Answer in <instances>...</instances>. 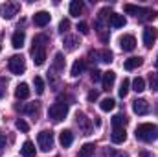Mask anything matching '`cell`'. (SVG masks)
<instances>
[{"instance_id": "16", "label": "cell", "mask_w": 158, "mask_h": 157, "mask_svg": "<svg viewBox=\"0 0 158 157\" xmlns=\"http://www.w3.org/2000/svg\"><path fill=\"white\" fill-rule=\"evenodd\" d=\"M24 41H26V34L22 30H17L13 34V37H11V44H13V48H22L24 46Z\"/></svg>"}, {"instance_id": "21", "label": "cell", "mask_w": 158, "mask_h": 157, "mask_svg": "<svg viewBox=\"0 0 158 157\" xmlns=\"http://www.w3.org/2000/svg\"><path fill=\"white\" fill-rule=\"evenodd\" d=\"M94 150H96V146H94L92 142H86V144H83V146L79 148V152H77L76 157H90L94 154Z\"/></svg>"}, {"instance_id": "2", "label": "cell", "mask_w": 158, "mask_h": 157, "mask_svg": "<svg viewBox=\"0 0 158 157\" xmlns=\"http://www.w3.org/2000/svg\"><path fill=\"white\" fill-rule=\"evenodd\" d=\"M48 41L46 35H37L33 39V48H31V57H33V63L35 65H42L44 59H46V48H44V43Z\"/></svg>"}, {"instance_id": "32", "label": "cell", "mask_w": 158, "mask_h": 157, "mask_svg": "<svg viewBox=\"0 0 158 157\" xmlns=\"http://www.w3.org/2000/svg\"><path fill=\"white\" fill-rule=\"evenodd\" d=\"M33 85H35L37 94H42V92H44V81H42L40 76H35V78H33Z\"/></svg>"}, {"instance_id": "33", "label": "cell", "mask_w": 158, "mask_h": 157, "mask_svg": "<svg viewBox=\"0 0 158 157\" xmlns=\"http://www.w3.org/2000/svg\"><path fill=\"white\" fill-rule=\"evenodd\" d=\"M149 85H151V91L158 92V72H153L149 76Z\"/></svg>"}, {"instance_id": "41", "label": "cell", "mask_w": 158, "mask_h": 157, "mask_svg": "<svg viewBox=\"0 0 158 157\" xmlns=\"http://www.w3.org/2000/svg\"><path fill=\"white\" fill-rule=\"evenodd\" d=\"M138 157H155V155H153L151 152H147V150H143V152H140V154H138Z\"/></svg>"}, {"instance_id": "34", "label": "cell", "mask_w": 158, "mask_h": 157, "mask_svg": "<svg viewBox=\"0 0 158 157\" xmlns=\"http://www.w3.org/2000/svg\"><path fill=\"white\" fill-rule=\"evenodd\" d=\"M15 126H17V129H20V131H24V133H26V131L30 129V126H28V122H26V120H22V118H19V120L15 122Z\"/></svg>"}, {"instance_id": "3", "label": "cell", "mask_w": 158, "mask_h": 157, "mask_svg": "<svg viewBox=\"0 0 158 157\" xmlns=\"http://www.w3.org/2000/svg\"><path fill=\"white\" fill-rule=\"evenodd\" d=\"M68 115V105L63 102H55L50 109H48V117L52 118L53 122H61L64 120V117Z\"/></svg>"}, {"instance_id": "26", "label": "cell", "mask_w": 158, "mask_h": 157, "mask_svg": "<svg viewBox=\"0 0 158 157\" xmlns=\"http://www.w3.org/2000/svg\"><path fill=\"white\" fill-rule=\"evenodd\" d=\"M129 122V118L125 115H114L112 117V128H125Z\"/></svg>"}, {"instance_id": "18", "label": "cell", "mask_w": 158, "mask_h": 157, "mask_svg": "<svg viewBox=\"0 0 158 157\" xmlns=\"http://www.w3.org/2000/svg\"><path fill=\"white\" fill-rule=\"evenodd\" d=\"M15 96H17L19 100H26V98L30 96V87H28V83H20V85H17V89H15Z\"/></svg>"}, {"instance_id": "27", "label": "cell", "mask_w": 158, "mask_h": 157, "mask_svg": "<svg viewBox=\"0 0 158 157\" xmlns=\"http://www.w3.org/2000/svg\"><path fill=\"white\" fill-rule=\"evenodd\" d=\"M129 89H131V79L123 78V81H121V85H119V89H118V94L121 98H125V96L129 94Z\"/></svg>"}, {"instance_id": "42", "label": "cell", "mask_w": 158, "mask_h": 157, "mask_svg": "<svg viewBox=\"0 0 158 157\" xmlns=\"http://www.w3.org/2000/svg\"><path fill=\"white\" fill-rule=\"evenodd\" d=\"M99 37H101V41H103V43H107V41H109V35H107L105 32H99Z\"/></svg>"}, {"instance_id": "31", "label": "cell", "mask_w": 158, "mask_h": 157, "mask_svg": "<svg viewBox=\"0 0 158 157\" xmlns=\"http://www.w3.org/2000/svg\"><path fill=\"white\" fill-rule=\"evenodd\" d=\"M64 46H66V50H76L77 48V37H66L64 39Z\"/></svg>"}, {"instance_id": "25", "label": "cell", "mask_w": 158, "mask_h": 157, "mask_svg": "<svg viewBox=\"0 0 158 157\" xmlns=\"http://www.w3.org/2000/svg\"><path fill=\"white\" fill-rule=\"evenodd\" d=\"M81 11H83V2H81V0L70 2V15H72V17H79Z\"/></svg>"}, {"instance_id": "5", "label": "cell", "mask_w": 158, "mask_h": 157, "mask_svg": "<svg viewBox=\"0 0 158 157\" xmlns=\"http://www.w3.org/2000/svg\"><path fill=\"white\" fill-rule=\"evenodd\" d=\"M7 65H9L11 74H17V76L24 74V70H26V61H24V57H22V56H11Z\"/></svg>"}, {"instance_id": "45", "label": "cell", "mask_w": 158, "mask_h": 157, "mask_svg": "<svg viewBox=\"0 0 158 157\" xmlns=\"http://www.w3.org/2000/svg\"><path fill=\"white\" fill-rule=\"evenodd\" d=\"M0 52H2V46H0Z\"/></svg>"}, {"instance_id": "19", "label": "cell", "mask_w": 158, "mask_h": 157, "mask_svg": "<svg viewBox=\"0 0 158 157\" xmlns=\"http://www.w3.org/2000/svg\"><path fill=\"white\" fill-rule=\"evenodd\" d=\"M20 154H22V157H35V144L31 141H26L20 148Z\"/></svg>"}, {"instance_id": "43", "label": "cell", "mask_w": 158, "mask_h": 157, "mask_svg": "<svg viewBox=\"0 0 158 157\" xmlns=\"http://www.w3.org/2000/svg\"><path fill=\"white\" fill-rule=\"evenodd\" d=\"M4 144H6V137H4V133L0 131V148H2Z\"/></svg>"}, {"instance_id": "28", "label": "cell", "mask_w": 158, "mask_h": 157, "mask_svg": "<svg viewBox=\"0 0 158 157\" xmlns=\"http://www.w3.org/2000/svg\"><path fill=\"white\" fill-rule=\"evenodd\" d=\"M132 91H136V92L145 91V79L143 78H134L132 79Z\"/></svg>"}, {"instance_id": "35", "label": "cell", "mask_w": 158, "mask_h": 157, "mask_svg": "<svg viewBox=\"0 0 158 157\" xmlns=\"http://www.w3.org/2000/svg\"><path fill=\"white\" fill-rule=\"evenodd\" d=\"M68 28H70V20H68V19H63V20L59 22V32H61V34H66Z\"/></svg>"}, {"instance_id": "8", "label": "cell", "mask_w": 158, "mask_h": 157, "mask_svg": "<svg viewBox=\"0 0 158 157\" xmlns=\"http://www.w3.org/2000/svg\"><path fill=\"white\" fill-rule=\"evenodd\" d=\"M76 122H77V126L83 129V135H90L92 133V122H90V118H86L85 113H77L76 115Z\"/></svg>"}, {"instance_id": "14", "label": "cell", "mask_w": 158, "mask_h": 157, "mask_svg": "<svg viewBox=\"0 0 158 157\" xmlns=\"http://www.w3.org/2000/svg\"><path fill=\"white\" fill-rule=\"evenodd\" d=\"M59 142H61V146H63V148L72 146V142H74V133H72L70 129H63V131H61V135H59Z\"/></svg>"}, {"instance_id": "1", "label": "cell", "mask_w": 158, "mask_h": 157, "mask_svg": "<svg viewBox=\"0 0 158 157\" xmlns=\"http://www.w3.org/2000/svg\"><path fill=\"white\" fill-rule=\"evenodd\" d=\"M134 135L142 142H155V141H158V126L156 124H140L136 128Z\"/></svg>"}, {"instance_id": "23", "label": "cell", "mask_w": 158, "mask_h": 157, "mask_svg": "<svg viewBox=\"0 0 158 157\" xmlns=\"http://www.w3.org/2000/svg\"><path fill=\"white\" fill-rule=\"evenodd\" d=\"M83 70H85V59H76L74 65H72V72H70V74H72L74 78H77Z\"/></svg>"}, {"instance_id": "44", "label": "cell", "mask_w": 158, "mask_h": 157, "mask_svg": "<svg viewBox=\"0 0 158 157\" xmlns=\"http://www.w3.org/2000/svg\"><path fill=\"white\" fill-rule=\"evenodd\" d=\"M156 67H158V57H156Z\"/></svg>"}, {"instance_id": "4", "label": "cell", "mask_w": 158, "mask_h": 157, "mask_svg": "<svg viewBox=\"0 0 158 157\" xmlns=\"http://www.w3.org/2000/svg\"><path fill=\"white\" fill-rule=\"evenodd\" d=\"M53 142H55L53 133L48 131V129L40 131L39 135H37V144H39V148L42 150V152H50V150L53 148Z\"/></svg>"}, {"instance_id": "12", "label": "cell", "mask_w": 158, "mask_h": 157, "mask_svg": "<svg viewBox=\"0 0 158 157\" xmlns=\"http://www.w3.org/2000/svg\"><path fill=\"white\" fill-rule=\"evenodd\" d=\"M110 141L114 144H121L127 141V133H125V128H114L112 133H110Z\"/></svg>"}, {"instance_id": "22", "label": "cell", "mask_w": 158, "mask_h": 157, "mask_svg": "<svg viewBox=\"0 0 158 157\" xmlns=\"http://www.w3.org/2000/svg\"><path fill=\"white\" fill-rule=\"evenodd\" d=\"M140 65H142V57H129V59L123 63L125 70H134V69H138Z\"/></svg>"}, {"instance_id": "24", "label": "cell", "mask_w": 158, "mask_h": 157, "mask_svg": "<svg viewBox=\"0 0 158 157\" xmlns=\"http://www.w3.org/2000/svg\"><path fill=\"white\" fill-rule=\"evenodd\" d=\"M17 109H20V111L26 113V115H37V111H39V104L33 102V104H26V105H22V107H17Z\"/></svg>"}, {"instance_id": "11", "label": "cell", "mask_w": 158, "mask_h": 157, "mask_svg": "<svg viewBox=\"0 0 158 157\" xmlns=\"http://www.w3.org/2000/svg\"><path fill=\"white\" fill-rule=\"evenodd\" d=\"M119 46H121L123 52H132V50L136 48V39H134L132 35H123V37L119 39Z\"/></svg>"}, {"instance_id": "20", "label": "cell", "mask_w": 158, "mask_h": 157, "mask_svg": "<svg viewBox=\"0 0 158 157\" xmlns=\"http://www.w3.org/2000/svg\"><path fill=\"white\" fill-rule=\"evenodd\" d=\"M90 56L92 57H101L99 61H103V63H110L112 61V52L110 50H101V52H90Z\"/></svg>"}, {"instance_id": "7", "label": "cell", "mask_w": 158, "mask_h": 157, "mask_svg": "<svg viewBox=\"0 0 158 157\" xmlns=\"http://www.w3.org/2000/svg\"><path fill=\"white\" fill-rule=\"evenodd\" d=\"M19 9H20V6H19L17 2H6V4L0 7V17L6 19V20H9V19H13V17L19 13Z\"/></svg>"}, {"instance_id": "36", "label": "cell", "mask_w": 158, "mask_h": 157, "mask_svg": "<svg viewBox=\"0 0 158 157\" xmlns=\"http://www.w3.org/2000/svg\"><path fill=\"white\" fill-rule=\"evenodd\" d=\"M90 78H92V81L96 83V81H99V79L103 78V72H99L98 69H92V72H90Z\"/></svg>"}, {"instance_id": "9", "label": "cell", "mask_w": 158, "mask_h": 157, "mask_svg": "<svg viewBox=\"0 0 158 157\" xmlns=\"http://www.w3.org/2000/svg\"><path fill=\"white\" fill-rule=\"evenodd\" d=\"M132 111L136 113V115H147L149 111H151V105H149V102L147 100H134L132 102Z\"/></svg>"}, {"instance_id": "15", "label": "cell", "mask_w": 158, "mask_h": 157, "mask_svg": "<svg viewBox=\"0 0 158 157\" xmlns=\"http://www.w3.org/2000/svg\"><path fill=\"white\" fill-rule=\"evenodd\" d=\"M109 24H110L112 28H123V26L127 24V20H125V17H123V15L110 13V17H109Z\"/></svg>"}, {"instance_id": "30", "label": "cell", "mask_w": 158, "mask_h": 157, "mask_svg": "<svg viewBox=\"0 0 158 157\" xmlns=\"http://www.w3.org/2000/svg\"><path fill=\"white\" fill-rule=\"evenodd\" d=\"M114 105H116V102H114L112 98H105V100L101 102V105H99V107H101V111H112V109H114Z\"/></svg>"}, {"instance_id": "37", "label": "cell", "mask_w": 158, "mask_h": 157, "mask_svg": "<svg viewBox=\"0 0 158 157\" xmlns=\"http://www.w3.org/2000/svg\"><path fill=\"white\" fill-rule=\"evenodd\" d=\"M77 30H79V34H83V35H88V34H90V30H88V24H86V22H79Z\"/></svg>"}, {"instance_id": "38", "label": "cell", "mask_w": 158, "mask_h": 157, "mask_svg": "<svg viewBox=\"0 0 158 157\" xmlns=\"http://www.w3.org/2000/svg\"><path fill=\"white\" fill-rule=\"evenodd\" d=\"M6 85H7V83H6V79L0 76V98H4V96H6Z\"/></svg>"}, {"instance_id": "17", "label": "cell", "mask_w": 158, "mask_h": 157, "mask_svg": "<svg viewBox=\"0 0 158 157\" xmlns=\"http://www.w3.org/2000/svg\"><path fill=\"white\" fill-rule=\"evenodd\" d=\"M103 89L105 91H109V89H112V85H114V81H116V72H112V70H109V72H103Z\"/></svg>"}, {"instance_id": "29", "label": "cell", "mask_w": 158, "mask_h": 157, "mask_svg": "<svg viewBox=\"0 0 158 157\" xmlns=\"http://www.w3.org/2000/svg\"><path fill=\"white\" fill-rule=\"evenodd\" d=\"M53 67H55V70H63V69H64V57H63V54H55V57H53Z\"/></svg>"}, {"instance_id": "13", "label": "cell", "mask_w": 158, "mask_h": 157, "mask_svg": "<svg viewBox=\"0 0 158 157\" xmlns=\"http://www.w3.org/2000/svg\"><path fill=\"white\" fill-rule=\"evenodd\" d=\"M155 41H156V30L155 28H145L143 30V44L147 46V48H151L153 44H155Z\"/></svg>"}, {"instance_id": "39", "label": "cell", "mask_w": 158, "mask_h": 157, "mask_svg": "<svg viewBox=\"0 0 158 157\" xmlns=\"http://www.w3.org/2000/svg\"><path fill=\"white\" fill-rule=\"evenodd\" d=\"M86 98H88V102H94V100H98V91H90Z\"/></svg>"}, {"instance_id": "10", "label": "cell", "mask_w": 158, "mask_h": 157, "mask_svg": "<svg viewBox=\"0 0 158 157\" xmlns=\"http://www.w3.org/2000/svg\"><path fill=\"white\" fill-rule=\"evenodd\" d=\"M50 13L48 11H37L35 15H33V22H35V26H39V28H44L46 24H50Z\"/></svg>"}, {"instance_id": "6", "label": "cell", "mask_w": 158, "mask_h": 157, "mask_svg": "<svg viewBox=\"0 0 158 157\" xmlns=\"http://www.w3.org/2000/svg\"><path fill=\"white\" fill-rule=\"evenodd\" d=\"M123 9H125V13H131V15H134V17H140L142 20H143V19H151V17H155V15L151 13V9L138 7V6H132V4H125Z\"/></svg>"}, {"instance_id": "40", "label": "cell", "mask_w": 158, "mask_h": 157, "mask_svg": "<svg viewBox=\"0 0 158 157\" xmlns=\"http://www.w3.org/2000/svg\"><path fill=\"white\" fill-rule=\"evenodd\" d=\"M109 157H129V155H127V154H123V152H116V150H114V152H110V154H109Z\"/></svg>"}]
</instances>
